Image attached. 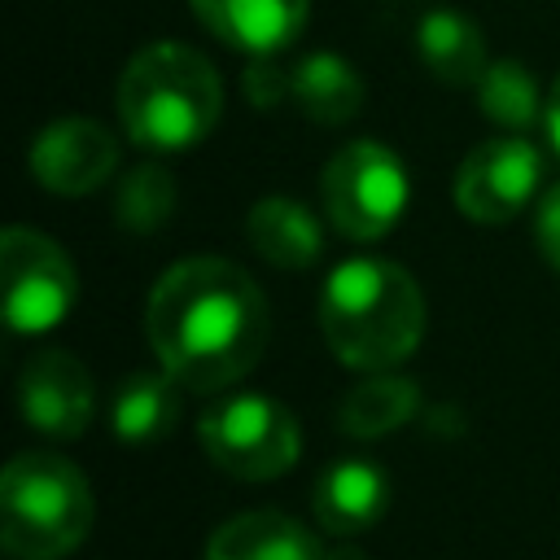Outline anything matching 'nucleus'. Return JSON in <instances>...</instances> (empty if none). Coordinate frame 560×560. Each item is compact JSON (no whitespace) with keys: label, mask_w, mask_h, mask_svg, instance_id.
I'll list each match as a JSON object with an SVG mask.
<instances>
[{"label":"nucleus","mask_w":560,"mask_h":560,"mask_svg":"<svg viewBox=\"0 0 560 560\" xmlns=\"http://www.w3.org/2000/svg\"><path fill=\"white\" fill-rule=\"evenodd\" d=\"M223 114V83L210 57L192 44L158 39L131 52L118 79L122 131L149 153H179L201 144Z\"/></svg>","instance_id":"3"},{"label":"nucleus","mask_w":560,"mask_h":560,"mask_svg":"<svg viewBox=\"0 0 560 560\" xmlns=\"http://www.w3.org/2000/svg\"><path fill=\"white\" fill-rule=\"evenodd\" d=\"M472 92H477V109L490 122H499L503 131H525V127L542 122V114H547V96L538 92V79L512 57L490 61L481 70V79L472 83Z\"/></svg>","instance_id":"19"},{"label":"nucleus","mask_w":560,"mask_h":560,"mask_svg":"<svg viewBox=\"0 0 560 560\" xmlns=\"http://www.w3.org/2000/svg\"><path fill=\"white\" fill-rule=\"evenodd\" d=\"M289 96L302 105L306 118H315L324 127H337V122H350L359 114L363 79L350 61L319 48V52H306L302 61L289 66Z\"/></svg>","instance_id":"17"},{"label":"nucleus","mask_w":560,"mask_h":560,"mask_svg":"<svg viewBox=\"0 0 560 560\" xmlns=\"http://www.w3.org/2000/svg\"><path fill=\"white\" fill-rule=\"evenodd\" d=\"M385 503H389V477L372 459H337L311 486L315 521L332 538L363 534L368 525H376L385 516Z\"/></svg>","instance_id":"12"},{"label":"nucleus","mask_w":560,"mask_h":560,"mask_svg":"<svg viewBox=\"0 0 560 560\" xmlns=\"http://www.w3.org/2000/svg\"><path fill=\"white\" fill-rule=\"evenodd\" d=\"M319 188H324L328 223L350 241L385 236L407 210V171L398 153L376 140L341 144L328 158Z\"/></svg>","instance_id":"6"},{"label":"nucleus","mask_w":560,"mask_h":560,"mask_svg":"<svg viewBox=\"0 0 560 560\" xmlns=\"http://www.w3.org/2000/svg\"><path fill=\"white\" fill-rule=\"evenodd\" d=\"M18 407L35 433L52 442H74L96 416L92 372L70 350H39L18 376Z\"/></svg>","instance_id":"9"},{"label":"nucleus","mask_w":560,"mask_h":560,"mask_svg":"<svg viewBox=\"0 0 560 560\" xmlns=\"http://www.w3.org/2000/svg\"><path fill=\"white\" fill-rule=\"evenodd\" d=\"M319 328L346 368L385 372L420 346L424 293L416 276L389 258H350L324 280Z\"/></svg>","instance_id":"2"},{"label":"nucleus","mask_w":560,"mask_h":560,"mask_svg":"<svg viewBox=\"0 0 560 560\" xmlns=\"http://www.w3.org/2000/svg\"><path fill=\"white\" fill-rule=\"evenodd\" d=\"M197 22L228 48L254 57H280L311 18V0H188Z\"/></svg>","instance_id":"11"},{"label":"nucleus","mask_w":560,"mask_h":560,"mask_svg":"<svg viewBox=\"0 0 560 560\" xmlns=\"http://www.w3.org/2000/svg\"><path fill=\"white\" fill-rule=\"evenodd\" d=\"M542 127H547L551 149L560 153V79H556V83H551V92H547V114H542Z\"/></svg>","instance_id":"22"},{"label":"nucleus","mask_w":560,"mask_h":560,"mask_svg":"<svg viewBox=\"0 0 560 560\" xmlns=\"http://www.w3.org/2000/svg\"><path fill=\"white\" fill-rule=\"evenodd\" d=\"M245 236L262 262L284 267V271H306L324 254V232H319L315 214L293 197L254 201V210L245 219Z\"/></svg>","instance_id":"15"},{"label":"nucleus","mask_w":560,"mask_h":560,"mask_svg":"<svg viewBox=\"0 0 560 560\" xmlns=\"http://www.w3.org/2000/svg\"><path fill=\"white\" fill-rule=\"evenodd\" d=\"M144 332L158 363L184 389L219 394L258 368L271 311L245 267L197 254L162 271L144 302Z\"/></svg>","instance_id":"1"},{"label":"nucleus","mask_w":560,"mask_h":560,"mask_svg":"<svg viewBox=\"0 0 560 560\" xmlns=\"http://www.w3.org/2000/svg\"><path fill=\"white\" fill-rule=\"evenodd\" d=\"M179 381L158 368H136L109 398V429L122 446H153L179 424Z\"/></svg>","instance_id":"13"},{"label":"nucleus","mask_w":560,"mask_h":560,"mask_svg":"<svg viewBox=\"0 0 560 560\" xmlns=\"http://www.w3.org/2000/svg\"><path fill=\"white\" fill-rule=\"evenodd\" d=\"M175 210V175L162 162H140L114 201V214L127 232H158Z\"/></svg>","instance_id":"20"},{"label":"nucleus","mask_w":560,"mask_h":560,"mask_svg":"<svg viewBox=\"0 0 560 560\" xmlns=\"http://www.w3.org/2000/svg\"><path fill=\"white\" fill-rule=\"evenodd\" d=\"M201 560H328L306 525L284 512H245L219 525Z\"/></svg>","instance_id":"14"},{"label":"nucleus","mask_w":560,"mask_h":560,"mask_svg":"<svg viewBox=\"0 0 560 560\" xmlns=\"http://www.w3.org/2000/svg\"><path fill=\"white\" fill-rule=\"evenodd\" d=\"M542 188V153L525 136H499L477 144L455 171V206L472 223L516 219Z\"/></svg>","instance_id":"8"},{"label":"nucleus","mask_w":560,"mask_h":560,"mask_svg":"<svg viewBox=\"0 0 560 560\" xmlns=\"http://www.w3.org/2000/svg\"><path fill=\"white\" fill-rule=\"evenodd\" d=\"M96 503L88 477L52 455L22 451L0 472V542L13 560H61L92 529Z\"/></svg>","instance_id":"4"},{"label":"nucleus","mask_w":560,"mask_h":560,"mask_svg":"<svg viewBox=\"0 0 560 560\" xmlns=\"http://www.w3.org/2000/svg\"><path fill=\"white\" fill-rule=\"evenodd\" d=\"M420 407V389L407 381V376H394V372H372L368 381H359L346 398H341V429L354 433V438H381V433H394L398 424L411 420V411Z\"/></svg>","instance_id":"18"},{"label":"nucleus","mask_w":560,"mask_h":560,"mask_svg":"<svg viewBox=\"0 0 560 560\" xmlns=\"http://www.w3.org/2000/svg\"><path fill=\"white\" fill-rule=\"evenodd\" d=\"M534 236H538V249H542V258H547V262L560 271V184H551V188L538 197Z\"/></svg>","instance_id":"21"},{"label":"nucleus","mask_w":560,"mask_h":560,"mask_svg":"<svg viewBox=\"0 0 560 560\" xmlns=\"http://www.w3.org/2000/svg\"><path fill=\"white\" fill-rule=\"evenodd\" d=\"M118 166V140L83 114L52 118L31 144V175L57 197H88Z\"/></svg>","instance_id":"10"},{"label":"nucleus","mask_w":560,"mask_h":560,"mask_svg":"<svg viewBox=\"0 0 560 560\" xmlns=\"http://www.w3.org/2000/svg\"><path fill=\"white\" fill-rule=\"evenodd\" d=\"M416 52L429 66V74L446 88H472L481 70L490 66L481 26L464 9H433L416 26Z\"/></svg>","instance_id":"16"},{"label":"nucleus","mask_w":560,"mask_h":560,"mask_svg":"<svg viewBox=\"0 0 560 560\" xmlns=\"http://www.w3.org/2000/svg\"><path fill=\"white\" fill-rule=\"evenodd\" d=\"M0 271H4V319L18 337H39L74 311V298H79L74 262L44 232L22 223L4 228Z\"/></svg>","instance_id":"7"},{"label":"nucleus","mask_w":560,"mask_h":560,"mask_svg":"<svg viewBox=\"0 0 560 560\" xmlns=\"http://www.w3.org/2000/svg\"><path fill=\"white\" fill-rule=\"evenodd\" d=\"M201 451L241 481H271L302 455L298 420L267 394H223L197 416Z\"/></svg>","instance_id":"5"}]
</instances>
